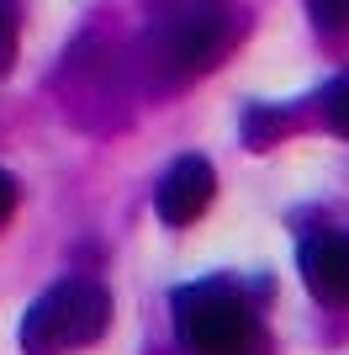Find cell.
Segmentation results:
<instances>
[{"label":"cell","mask_w":349,"mask_h":355,"mask_svg":"<svg viewBox=\"0 0 349 355\" xmlns=\"http://www.w3.org/2000/svg\"><path fill=\"white\" fill-rule=\"evenodd\" d=\"M323 117H328V128H334V133L349 138V80H339V85L323 96Z\"/></svg>","instance_id":"obj_9"},{"label":"cell","mask_w":349,"mask_h":355,"mask_svg":"<svg viewBox=\"0 0 349 355\" xmlns=\"http://www.w3.org/2000/svg\"><path fill=\"white\" fill-rule=\"evenodd\" d=\"M106 329H111V292L101 282L69 276L21 313L16 345H21V355H74L101 345Z\"/></svg>","instance_id":"obj_1"},{"label":"cell","mask_w":349,"mask_h":355,"mask_svg":"<svg viewBox=\"0 0 349 355\" xmlns=\"http://www.w3.org/2000/svg\"><path fill=\"white\" fill-rule=\"evenodd\" d=\"M212 196H217V170H212V159L180 154V159L164 170L159 191H154V207H159V218L170 223V228H186V223H196L212 207Z\"/></svg>","instance_id":"obj_4"},{"label":"cell","mask_w":349,"mask_h":355,"mask_svg":"<svg viewBox=\"0 0 349 355\" xmlns=\"http://www.w3.org/2000/svg\"><path fill=\"white\" fill-rule=\"evenodd\" d=\"M11 212H16V180L6 175V170H0V223L11 218Z\"/></svg>","instance_id":"obj_10"},{"label":"cell","mask_w":349,"mask_h":355,"mask_svg":"<svg viewBox=\"0 0 349 355\" xmlns=\"http://www.w3.org/2000/svg\"><path fill=\"white\" fill-rule=\"evenodd\" d=\"M16 27H21V0H0V74L16 59Z\"/></svg>","instance_id":"obj_7"},{"label":"cell","mask_w":349,"mask_h":355,"mask_svg":"<svg viewBox=\"0 0 349 355\" xmlns=\"http://www.w3.org/2000/svg\"><path fill=\"white\" fill-rule=\"evenodd\" d=\"M307 292L318 302H349V234H318L296 254Z\"/></svg>","instance_id":"obj_5"},{"label":"cell","mask_w":349,"mask_h":355,"mask_svg":"<svg viewBox=\"0 0 349 355\" xmlns=\"http://www.w3.org/2000/svg\"><path fill=\"white\" fill-rule=\"evenodd\" d=\"M244 32V21H233V11H217V6H186L174 11L170 21H159L154 43H148V74L159 90H174L206 74L212 64L233 48V37Z\"/></svg>","instance_id":"obj_2"},{"label":"cell","mask_w":349,"mask_h":355,"mask_svg":"<svg viewBox=\"0 0 349 355\" xmlns=\"http://www.w3.org/2000/svg\"><path fill=\"white\" fill-rule=\"evenodd\" d=\"M174 340L186 355H249L254 313L233 286L202 282L174 292Z\"/></svg>","instance_id":"obj_3"},{"label":"cell","mask_w":349,"mask_h":355,"mask_svg":"<svg viewBox=\"0 0 349 355\" xmlns=\"http://www.w3.org/2000/svg\"><path fill=\"white\" fill-rule=\"evenodd\" d=\"M280 133H291V117H286V112L254 106V112L244 117V138H249V148H270V144H280Z\"/></svg>","instance_id":"obj_6"},{"label":"cell","mask_w":349,"mask_h":355,"mask_svg":"<svg viewBox=\"0 0 349 355\" xmlns=\"http://www.w3.org/2000/svg\"><path fill=\"white\" fill-rule=\"evenodd\" d=\"M318 32H349V0H307Z\"/></svg>","instance_id":"obj_8"}]
</instances>
